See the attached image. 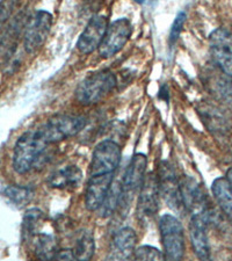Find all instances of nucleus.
Here are the masks:
<instances>
[{"instance_id": "6e6552de", "label": "nucleus", "mask_w": 232, "mask_h": 261, "mask_svg": "<svg viewBox=\"0 0 232 261\" xmlns=\"http://www.w3.org/2000/svg\"><path fill=\"white\" fill-rule=\"evenodd\" d=\"M160 189L158 176L153 172L146 174L139 189L137 202V217L143 223H149L156 217L159 210Z\"/></svg>"}, {"instance_id": "412c9836", "label": "nucleus", "mask_w": 232, "mask_h": 261, "mask_svg": "<svg viewBox=\"0 0 232 261\" xmlns=\"http://www.w3.org/2000/svg\"><path fill=\"white\" fill-rule=\"evenodd\" d=\"M34 252L40 260H55L58 251L56 239L53 234L37 233L33 239Z\"/></svg>"}, {"instance_id": "aec40b11", "label": "nucleus", "mask_w": 232, "mask_h": 261, "mask_svg": "<svg viewBox=\"0 0 232 261\" xmlns=\"http://www.w3.org/2000/svg\"><path fill=\"white\" fill-rule=\"evenodd\" d=\"M71 250H72L74 260H91L95 252V239L92 231L88 229L78 231Z\"/></svg>"}, {"instance_id": "4be33fe9", "label": "nucleus", "mask_w": 232, "mask_h": 261, "mask_svg": "<svg viewBox=\"0 0 232 261\" xmlns=\"http://www.w3.org/2000/svg\"><path fill=\"white\" fill-rule=\"evenodd\" d=\"M3 195L16 208H23L28 203H31L34 196H35V191L32 187L10 185V186L4 188Z\"/></svg>"}, {"instance_id": "393cba45", "label": "nucleus", "mask_w": 232, "mask_h": 261, "mask_svg": "<svg viewBox=\"0 0 232 261\" xmlns=\"http://www.w3.org/2000/svg\"><path fill=\"white\" fill-rule=\"evenodd\" d=\"M121 204V182L113 185L109 188V192L105 199L102 205H101L99 212L100 216L102 218H108L114 215L116 209Z\"/></svg>"}, {"instance_id": "4468645a", "label": "nucleus", "mask_w": 232, "mask_h": 261, "mask_svg": "<svg viewBox=\"0 0 232 261\" xmlns=\"http://www.w3.org/2000/svg\"><path fill=\"white\" fill-rule=\"evenodd\" d=\"M114 181V173L91 175L85 191V207L88 212H98Z\"/></svg>"}, {"instance_id": "c85d7f7f", "label": "nucleus", "mask_w": 232, "mask_h": 261, "mask_svg": "<svg viewBox=\"0 0 232 261\" xmlns=\"http://www.w3.org/2000/svg\"><path fill=\"white\" fill-rule=\"evenodd\" d=\"M55 260H74L72 250H58Z\"/></svg>"}, {"instance_id": "a211bd4d", "label": "nucleus", "mask_w": 232, "mask_h": 261, "mask_svg": "<svg viewBox=\"0 0 232 261\" xmlns=\"http://www.w3.org/2000/svg\"><path fill=\"white\" fill-rule=\"evenodd\" d=\"M202 121L209 132L214 134H225L229 130V122L221 109L210 103H202L197 108Z\"/></svg>"}, {"instance_id": "9d476101", "label": "nucleus", "mask_w": 232, "mask_h": 261, "mask_svg": "<svg viewBox=\"0 0 232 261\" xmlns=\"http://www.w3.org/2000/svg\"><path fill=\"white\" fill-rule=\"evenodd\" d=\"M147 158L143 153H135L126 166L121 180V204H129L136 193L141 189L145 178Z\"/></svg>"}, {"instance_id": "bb28decb", "label": "nucleus", "mask_w": 232, "mask_h": 261, "mask_svg": "<svg viewBox=\"0 0 232 261\" xmlns=\"http://www.w3.org/2000/svg\"><path fill=\"white\" fill-rule=\"evenodd\" d=\"M185 21H186V13L185 12H180V13L176 15V18L174 20V22H173L171 31H170V43L171 44L175 43V41L179 39L180 33H181V31H183Z\"/></svg>"}, {"instance_id": "2eb2a0df", "label": "nucleus", "mask_w": 232, "mask_h": 261, "mask_svg": "<svg viewBox=\"0 0 232 261\" xmlns=\"http://www.w3.org/2000/svg\"><path fill=\"white\" fill-rule=\"evenodd\" d=\"M209 220L202 216H191L189 221V237L195 255L200 260L210 259V245L207 226Z\"/></svg>"}, {"instance_id": "f8f14e48", "label": "nucleus", "mask_w": 232, "mask_h": 261, "mask_svg": "<svg viewBox=\"0 0 232 261\" xmlns=\"http://www.w3.org/2000/svg\"><path fill=\"white\" fill-rule=\"evenodd\" d=\"M209 48L218 69L232 79V33L217 28L210 34Z\"/></svg>"}, {"instance_id": "5701e85b", "label": "nucleus", "mask_w": 232, "mask_h": 261, "mask_svg": "<svg viewBox=\"0 0 232 261\" xmlns=\"http://www.w3.org/2000/svg\"><path fill=\"white\" fill-rule=\"evenodd\" d=\"M45 220V215L37 208L28 209L22 220V237L24 241H32L39 233V230Z\"/></svg>"}, {"instance_id": "c756f323", "label": "nucleus", "mask_w": 232, "mask_h": 261, "mask_svg": "<svg viewBox=\"0 0 232 261\" xmlns=\"http://www.w3.org/2000/svg\"><path fill=\"white\" fill-rule=\"evenodd\" d=\"M225 178L229 180V182L232 185V167H230L229 170H227V172H226V176Z\"/></svg>"}, {"instance_id": "f3484780", "label": "nucleus", "mask_w": 232, "mask_h": 261, "mask_svg": "<svg viewBox=\"0 0 232 261\" xmlns=\"http://www.w3.org/2000/svg\"><path fill=\"white\" fill-rule=\"evenodd\" d=\"M83 180V172L77 165H65L53 172L48 178V185L57 189L77 188Z\"/></svg>"}, {"instance_id": "7ed1b4c3", "label": "nucleus", "mask_w": 232, "mask_h": 261, "mask_svg": "<svg viewBox=\"0 0 232 261\" xmlns=\"http://www.w3.org/2000/svg\"><path fill=\"white\" fill-rule=\"evenodd\" d=\"M159 232L165 260H183L185 255L184 226L174 215L165 214L159 220Z\"/></svg>"}, {"instance_id": "f03ea898", "label": "nucleus", "mask_w": 232, "mask_h": 261, "mask_svg": "<svg viewBox=\"0 0 232 261\" xmlns=\"http://www.w3.org/2000/svg\"><path fill=\"white\" fill-rule=\"evenodd\" d=\"M116 86V77L111 70H100L88 74L75 88V99L84 106L98 103Z\"/></svg>"}, {"instance_id": "9b49d317", "label": "nucleus", "mask_w": 232, "mask_h": 261, "mask_svg": "<svg viewBox=\"0 0 232 261\" xmlns=\"http://www.w3.org/2000/svg\"><path fill=\"white\" fill-rule=\"evenodd\" d=\"M133 34V24L126 18L117 19L109 24L99 47V55L104 58L115 56L124 48Z\"/></svg>"}, {"instance_id": "ddd939ff", "label": "nucleus", "mask_w": 232, "mask_h": 261, "mask_svg": "<svg viewBox=\"0 0 232 261\" xmlns=\"http://www.w3.org/2000/svg\"><path fill=\"white\" fill-rule=\"evenodd\" d=\"M108 26L109 23L106 16H93L79 36V40L77 42V48L79 51L84 55H90L94 53L96 49H99Z\"/></svg>"}, {"instance_id": "a878e982", "label": "nucleus", "mask_w": 232, "mask_h": 261, "mask_svg": "<svg viewBox=\"0 0 232 261\" xmlns=\"http://www.w3.org/2000/svg\"><path fill=\"white\" fill-rule=\"evenodd\" d=\"M135 260H143V261H162L165 260L163 251H159L157 247L150 245H143L137 247L134 252Z\"/></svg>"}, {"instance_id": "b1692460", "label": "nucleus", "mask_w": 232, "mask_h": 261, "mask_svg": "<svg viewBox=\"0 0 232 261\" xmlns=\"http://www.w3.org/2000/svg\"><path fill=\"white\" fill-rule=\"evenodd\" d=\"M209 83L214 93L232 108V79L222 72L221 75L210 79Z\"/></svg>"}, {"instance_id": "20e7f679", "label": "nucleus", "mask_w": 232, "mask_h": 261, "mask_svg": "<svg viewBox=\"0 0 232 261\" xmlns=\"http://www.w3.org/2000/svg\"><path fill=\"white\" fill-rule=\"evenodd\" d=\"M87 120L85 116L74 114H57L42 124V135L49 144L62 142L82 132L85 128Z\"/></svg>"}, {"instance_id": "f257e3e1", "label": "nucleus", "mask_w": 232, "mask_h": 261, "mask_svg": "<svg viewBox=\"0 0 232 261\" xmlns=\"http://www.w3.org/2000/svg\"><path fill=\"white\" fill-rule=\"evenodd\" d=\"M50 145L45 141L40 128L31 129L18 138L12 157V165L19 174H27L34 168H39L44 162L46 147Z\"/></svg>"}, {"instance_id": "39448f33", "label": "nucleus", "mask_w": 232, "mask_h": 261, "mask_svg": "<svg viewBox=\"0 0 232 261\" xmlns=\"http://www.w3.org/2000/svg\"><path fill=\"white\" fill-rule=\"evenodd\" d=\"M53 27V15L46 11H37L29 18L24 27L23 48L27 54H35L48 39Z\"/></svg>"}, {"instance_id": "6ab92c4d", "label": "nucleus", "mask_w": 232, "mask_h": 261, "mask_svg": "<svg viewBox=\"0 0 232 261\" xmlns=\"http://www.w3.org/2000/svg\"><path fill=\"white\" fill-rule=\"evenodd\" d=\"M212 192L218 207L232 222V185L229 180L225 176L215 179L212 185Z\"/></svg>"}, {"instance_id": "0eeeda50", "label": "nucleus", "mask_w": 232, "mask_h": 261, "mask_svg": "<svg viewBox=\"0 0 232 261\" xmlns=\"http://www.w3.org/2000/svg\"><path fill=\"white\" fill-rule=\"evenodd\" d=\"M180 189L185 209L191 216H202L209 220V200L201 185L192 176L183 175L180 176Z\"/></svg>"}, {"instance_id": "dca6fc26", "label": "nucleus", "mask_w": 232, "mask_h": 261, "mask_svg": "<svg viewBox=\"0 0 232 261\" xmlns=\"http://www.w3.org/2000/svg\"><path fill=\"white\" fill-rule=\"evenodd\" d=\"M137 234L135 230L125 226L117 230L113 236L112 241V258L117 260H126L134 256V252L136 250Z\"/></svg>"}, {"instance_id": "423d86ee", "label": "nucleus", "mask_w": 232, "mask_h": 261, "mask_svg": "<svg viewBox=\"0 0 232 261\" xmlns=\"http://www.w3.org/2000/svg\"><path fill=\"white\" fill-rule=\"evenodd\" d=\"M158 184L160 195L165 203L173 212L183 213L185 209L183 197H181L180 178L175 173L174 167L167 161H163L158 168Z\"/></svg>"}, {"instance_id": "1a4fd4ad", "label": "nucleus", "mask_w": 232, "mask_h": 261, "mask_svg": "<svg viewBox=\"0 0 232 261\" xmlns=\"http://www.w3.org/2000/svg\"><path fill=\"white\" fill-rule=\"evenodd\" d=\"M122 150L114 140H104L95 145L92 153L91 175L114 173L119 167Z\"/></svg>"}, {"instance_id": "cd10ccee", "label": "nucleus", "mask_w": 232, "mask_h": 261, "mask_svg": "<svg viewBox=\"0 0 232 261\" xmlns=\"http://www.w3.org/2000/svg\"><path fill=\"white\" fill-rule=\"evenodd\" d=\"M16 5H18V0H4L0 4V28L10 19Z\"/></svg>"}]
</instances>
